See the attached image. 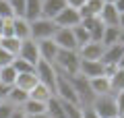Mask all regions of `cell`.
<instances>
[{"instance_id": "1", "label": "cell", "mask_w": 124, "mask_h": 118, "mask_svg": "<svg viewBox=\"0 0 124 118\" xmlns=\"http://www.w3.org/2000/svg\"><path fill=\"white\" fill-rule=\"evenodd\" d=\"M79 64H81V56L77 50H58L54 66L58 73L66 75V77H75L79 75Z\"/></svg>"}, {"instance_id": "2", "label": "cell", "mask_w": 124, "mask_h": 118, "mask_svg": "<svg viewBox=\"0 0 124 118\" xmlns=\"http://www.w3.org/2000/svg\"><path fill=\"white\" fill-rule=\"evenodd\" d=\"M35 75L39 79V83L46 85L50 91H56V79H58V70L52 62H46V60H39L35 64Z\"/></svg>"}, {"instance_id": "3", "label": "cell", "mask_w": 124, "mask_h": 118, "mask_svg": "<svg viewBox=\"0 0 124 118\" xmlns=\"http://www.w3.org/2000/svg\"><path fill=\"white\" fill-rule=\"evenodd\" d=\"M31 39L35 42H44V39H52L54 33H56V23L50 21V19H37V21H31Z\"/></svg>"}, {"instance_id": "4", "label": "cell", "mask_w": 124, "mask_h": 118, "mask_svg": "<svg viewBox=\"0 0 124 118\" xmlns=\"http://www.w3.org/2000/svg\"><path fill=\"white\" fill-rule=\"evenodd\" d=\"M91 108L97 112L99 118H114V116H118V108H116L114 93H108V95H97L95 100H93Z\"/></svg>"}, {"instance_id": "5", "label": "cell", "mask_w": 124, "mask_h": 118, "mask_svg": "<svg viewBox=\"0 0 124 118\" xmlns=\"http://www.w3.org/2000/svg\"><path fill=\"white\" fill-rule=\"evenodd\" d=\"M68 79H70L72 87H75V93H77V97H79L81 106H91L93 100H95V95H93V91H91L89 79H85L83 75H75V77H68Z\"/></svg>"}, {"instance_id": "6", "label": "cell", "mask_w": 124, "mask_h": 118, "mask_svg": "<svg viewBox=\"0 0 124 118\" xmlns=\"http://www.w3.org/2000/svg\"><path fill=\"white\" fill-rule=\"evenodd\" d=\"M17 56L35 66L37 62H39V46H37V42H35V39H31V37H29V39H23Z\"/></svg>"}, {"instance_id": "7", "label": "cell", "mask_w": 124, "mask_h": 118, "mask_svg": "<svg viewBox=\"0 0 124 118\" xmlns=\"http://www.w3.org/2000/svg\"><path fill=\"white\" fill-rule=\"evenodd\" d=\"M54 23H56V27H62V29H72V27L81 25V15H79V10L66 6V8L54 19Z\"/></svg>"}, {"instance_id": "8", "label": "cell", "mask_w": 124, "mask_h": 118, "mask_svg": "<svg viewBox=\"0 0 124 118\" xmlns=\"http://www.w3.org/2000/svg\"><path fill=\"white\" fill-rule=\"evenodd\" d=\"M103 66L101 60H81L79 64V75H83L85 79H97V77H103Z\"/></svg>"}, {"instance_id": "9", "label": "cell", "mask_w": 124, "mask_h": 118, "mask_svg": "<svg viewBox=\"0 0 124 118\" xmlns=\"http://www.w3.org/2000/svg\"><path fill=\"white\" fill-rule=\"evenodd\" d=\"M52 39H54V44H56L60 50H79L77 48V42H75L72 29H62V27H58Z\"/></svg>"}, {"instance_id": "10", "label": "cell", "mask_w": 124, "mask_h": 118, "mask_svg": "<svg viewBox=\"0 0 124 118\" xmlns=\"http://www.w3.org/2000/svg\"><path fill=\"white\" fill-rule=\"evenodd\" d=\"M103 50H106V46H103L101 42H89L83 48H79L77 52H79L81 60H101Z\"/></svg>"}, {"instance_id": "11", "label": "cell", "mask_w": 124, "mask_h": 118, "mask_svg": "<svg viewBox=\"0 0 124 118\" xmlns=\"http://www.w3.org/2000/svg\"><path fill=\"white\" fill-rule=\"evenodd\" d=\"M66 8V2L64 0H41V19H54Z\"/></svg>"}, {"instance_id": "12", "label": "cell", "mask_w": 124, "mask_h": 118, "mask_svg": "<svg viewBox=\"0 0 124 118\" xmlns=\"http://www.w3.org/2000/svg\"><path fill=\"white\" fill-rule=\"evenodd\" d=\"M81 25L87 29V33H89V37H91V42H101V35H103V29H106V25H103V23L99 21L97 17L83 19V21H81Z\"/></svg>"}, {"instance_id": "13", "label": "cell", "mask_w": 124, "mask_h": 118, "mask_svg": "<svg viewBox=\"0 0 124 118\" xmlns=\"http://www.w3.org/2000/svg\"><path fill=\"white\" fill-rule=\"evenodd\" d=\"M39 46V60H46V62H52L56 60V54H58V46L54 44V39H44V42H37Z\"/></svg>"}, {"instance_id": "14", "label": "cell", "mask_w": 124, "mask_h": 118, "mask_svg": "<svg viewBox=\"0 0 124 118\" xmlns=\"http://www.w3.org/2000/svg\"><path fill=\"white\" fill-rule=\"evenodd\" d=\"M122 54H124V46H122V44L108 46V48L103 50L101 62H103V64H114V66H118V62H120V58H122Z\"/></svg>"}, {"instance_id": "15", "label": "cell", "mask_w": 124, "mask_h": 118, "mask_svg": "<svg viewBox=\"0 0 124 118\" xmlns=\"http://www.w3.org/2000/svg\"><path fill=\"white\" fill-rule=\"evenodd\" d=\"M103 8V0H85V4L79 8L81 15V21L83 19H91V17H97Z\"/></svg>"}, {"instance_id": "16", "label": "cell", "mask_w": 124, "mask_h": 118, "mask_svg": "<svg viewBox=\"0 0 124 118\" xmlns=\"http://www.w3.org/2000/svg\"><path fill=\"white\" fill-rule=\"evenodd\" d=\"M118 17H120V15H118V10H116L114 4H103L101 13L97 15V19L106 27H118Z\"/></svg>"}, {"instance_id": "17", "label": "cell", "mask_w": 124, "mask_h": 118, "mask_svg": "<svg viewBox=\"0 0 124 118\" xmlns=\"http://www.w3.org/2000/svg\"><path fill=\"white\" fill-rule=\"evenodd\" d=\"M13 31H15V37L17 39H29L31 37V27H29V21L23 17H13Z\"/></svg>"}, {"instance_id": "18", "label": "cell", "mask_w": 124, "mask_h": 118, "mask_svg": "<svg viewBox=\"0 0 124 118\" xmlns=\"http://www.w3.org/2000/svg\"><path fill=\"white\" fill-rule=\"evenodd\" d=\"M37 83H39V79H37V75H35V73H23V75H17L15 87H19V89H23V91L29 93Z\"/></svg>"}, {"instance_id": "19", "label": "cell", "mask_w": 124, "mask_h": 118, "mask_svg": "<svg viewBox=\"0 0 124 118\" xmlns=\"http://www.w3.org/2000/svg\"><path fill=\"white\" fill-rule=\"evenodd\" d=\"M89 85H91V91L93 95H108L112 93V87H110V79L108 77H97V79H89Z\"/></svg>"}, {"instance_id": "20", "label": "cell", "mask_w": 124, "mask_h": 118, "mask_svg": "<svg viewBox=\"0 0 124 118\" xmlns=\"http://www.w3.org/2000/svg\"><path fill=\"white\" fill-rule=\"evenodd\" d=\"M23 19H27L29 23L41 19V0H27V2H25V13H23Z\"/></svg>"}, {"instance_id": "21", "label": "cell", "mask_w": 124, "mask_h": 118, "mask_svg": "<svg viewBox=\"0 0 124 118\" xmlns=\"http://www.w3.org/2000/svg\"><path fill=\"white\" fill-rule=\"evenodd\" d=\"M27 100H29V93H27V91H23V89H19V87H15V85H13L4 101H8V104H10V106H15V108H21V106L25 104Z\"/></svg>"}, {"instance_id": "22", "label": "cell", "mask_w": 124, "mask_h": 118, "mask_svg": "<svg viewBox=\"0 0 124 118\" xmlns=\"http://www.w3.org/2000/svg\"><path fill=\"white\" fill-rule=\"evenodd\" d=\"M52 97H54V93L50 91L46 85H41V83H37L35 87L29 91V100H35V101H44V104H48Z\"/></svg>"}, {"instance_id": "23", "label": "cell", "mask_w": 124, "mask_h": 118, "mask_svg": "<svg viewBox=\"0 0 124 118\" xmlns=\"http://www.w3.org/2000/svg\"><path fill=\"white\" fill-rule=\"evenodd\" d=\"M46 108H48V104H44V101H35V100H27L25 104L21 106V110H23V114H25V116L46 114Z\"/></svg>"}, {"instance_id": "24", "label": "cell", "mask_w": 124, "mask_h": 118, "mask_svg": "<svg viewBox=\"0 0 124 118\" xmlns=\"http://www.w3.org/2000/svg\"><path fill=\"white\" fill-rule=\"evenodd\" d=\"M46 114H48V118H66V114H64V108H62V101L58 100L56 95H54L52 100L48 101Z\"/></svg>"}, {"instance_id": "25", "label": "cell", "mask_w": 124, "mask_h": 118, "mask_svg": "<svg viewBox=\"0 0 124 118\" xmlns=\"http://www.w3.org/2000/svg\"><path fill=\"white\" fill-rule=\"evenodd\" d=\"M101 44L106 48L114 46V44H120V27H106L103 35H101Z\"/></svg>"}, {"instance_id": "26", "label": "cell", "mask_w": 124, "mask_h": 118, "mask_svg": "<svg viewBox=\"0 0 124 118\" xmlns=\"http://www.w3.org/2000/svg\"><path fill=\"white\" fill-rule=\"evenodd\" d=\"M0 48L6 50L13 56H17L19 48H21V39H17V37H0Z\"/></svg>"}, {"instance_id": "27", "label": "cell", "mask_w": 124, "mask_h": 118, "mask_svg": "<svg viewBox=\"0 0 124 118\" xmlns=\"http://www.w3.org/2000/svg\"><path fill=\"white\" fill-rule=\"evenodd\" d=\"M15 81H17V70L10 66H4V68H0V83L6 85V87H13Z\"/></svg>"}, {"instance_id": "28", "label": "cell", "mask_w": 124, "mask_h": 118, "mask_svg": "<svg viewBox=\"0 0 124 118\" xmlns=\"http://www.w3.org/2000/svg\"><path fill=\"white\" fill-rule=\"evenodd\" d=\"M110 87L112 93L124 91V68H116V73L110 77Z\"/></svg>"}, {"instance_id": "29", "label": "cell", "mask_w": 124, "mask_h": 118, "mask_svg": "<svg viewBox=\"0 0 124 118\" xmlns=\"http://www.w3.org/2000/svg\"><path fill=\"white\" fill-rule=\"evenodd\" d=\"M72 33H75V42H77V48H83L85 44H89V42H91V37H89L87 29H85L83 25H77V27H72Z\"/></svg>"}, {"instance_id": "30", "label": "cell", "mask_w": 124, "mask_h": 118, "mask_svg": "<svg viewBox=\"0 0 124 118\" xmlns=\"http://www.w3.org/2000/svg\"><path fill=\"white\" fill-rule=\"evenodd\" d=\"M13 68L17 70V75H23V73H35V66L29 64L27 60H23V58H15L13 60Z\"/></svg>"}, {"instance_id": "31", "label": "cell", "mask_w": 124, "mask_h": 118, "mask_svg": "<svg viewBox=\"0 0 124 118\" xmlns=\"http://www.w3.org/2000/svg\"><path fill=\"white\" fill-rule=\"evenodd\" d=\"M15 13L13 8H10L8 0H0V19H4V21H8V19H13Z\"/></svg>"}, {"instance_id": "32", "label": "cell", "mask_w": 124, "mask_h": 118, "mask_svg": "<svg viewBox=\"0 0 124 118\" xmlns=\"http://www.w3.org/2000/svg\"><path fill=\"white\" fill-rule=\"evenodd\" d=\"M25 2L27 0H8L10 8H13L15 17H23V13H25Z\"/></svg>"}, {"instance_id": "33", "label": "cell", "mask_w": 124, "mask_h": 118, "mask_svg": "<svg viewBox=\"0 0 124 118\" xmlns=\"http://www.w3.org/2000/svg\"><path fill=\"white\" fill-rule=\"evenodd\" d=\"M15 58H17V56H13V54H8L6 50L0 48V68H4V66H10Z\"/></svg>"}, {"instance_id": "34", "label": "cell", "mask_w": 124, "mask_h": 118, "mask_svg": "<svg viewBox=\"0 0 124 118\" xmlns=\"http://www.w3.org/2000/svg\"><path fill=\"white\" fill-rule=\"evenodd\" d=\"M15 110H17V108L10 106L8 101H0V118H10Z\"/></svg>"}, {"instance_id": "35", "label": "cell", "mask_w": 124, "mask_h": 118, "mask_svg": "<svg viewBox=\"0 0 124 118\" xmlns=\"http://www.w3.org/2000/svg\"><path fill=\"white\" fill-rule=\"evenodd\" d=\"M114 100H116V108H118V116H124V91L114 93Z\"/></svg>"}, {"instance_id": "36", "label": "cell", "mask_w": 124, "mask_h": 118, "mask_svg": "<svg viewBox=\"0 0 124 118\" xmlns=\"http://www.w3.org/2000/svg\"><path fill=\"white\" fill-rule=\"evenodd\" d=\"M81 118H99L91 106H81Z\"/></svg>"}, {"instance_id": "37", "label": "cell", "mask_w": 124, "mask_h": 118, "mask_svg": "<svg viewBox=\"0 0 124 118\" xmlns=\"http://www.w3.org/2000/svg\"><path fill=\"white\" fill-rule=\"evenodd\" d=\"M64 2H66L68 8H75V10H79L81 6L85 4V0H64Z\"/></svg>"}, {"instance_id": "38", "label": "cell", "mask_w": 124, "mask_h": 118, "mask_svg": "<svg viewBox=\"0 0 124 118\" xmlns=\"http://www.w3.org/2000/svg\"><path fill=\"white\" fill-rule=\"evenodd\" d=\"M8 91H10V87H6V85H2V83H0V101H4V100H6Z\"/></svg>"}, {"instance_id": "39", "label": "cell", "mask_w": 124, "mask_h": 118, "mask_svg": "<svg viewBox=\"0 0 124 118\" xmlns=\"http://www.w3.org/2000/svg\"><path fill=\"white\" fill-rule=\"evenodd\" d=\"M116 10H118V15H122L124 13V0H116Z\"/></svg>"}, {"instance_id": "40", "label": "cell", "mask_w": 124, "mask_h": 118, "mask_svg": "<svg viewBox=\"0 0 124 118\" xmlns=\"http://www.w3.org/2000/svg\"><path fill=\"white\" fill-rule=\"evenodd\" d=\"M10 118H25V114H23V110H21V108H17V110L13 112V116H10Z\"/></svg>"}, {"instance_id": "41", "label": "cell", "mask_w": 124, "mask_h": 118, "mask_svg": "<svg viewBox=\"0 0 124 118\" xmlns=\"http://www.w3.org/2000/svg\"><path fill=\"white\" fill-rule=\"evenodd\" d=\"M118 27H120V29H124V13L118 17Z\"/></svg>"}, {"instance_id": "42", "label": "cell", "mask_w": 124, "mask_h": 118, "mask_svg": "<svg viewBox=\"0 0 124 118\" xmlns=\"http://www.w3.org/2000/svg\"><path fill=\"white\" fill-rule=\"evenodd\" d=\"M25 118H48V114H35V116H25Z\"/></svg>"}, {"instance_id": "43", "label": "cell", "mask_w": 124, "mask_h": 118, "mask_svg": "<svg viewBox=\"0 0 124 118\" xmlns=\"http://www.w3.org/2000/svg\"><path fill=\"white\" fill-rule=\"evenodd\" d=\"M120 44L124 46V29H120Z\"/></svg>"}, {"instance_id": "44", "label": "cell", "mask_w": 124, "mask_h": 118, "mask_svg": "<svg viewBox=\"0 0 124 118\" xmlns=\"http://www.w3.org/2000/svg\"><path fill=\"white\" fill-rule=\"evenodd\" d=\"M118 68H124V54H122V58H120V62H118Z\"/></svg>"}, {"instance_id": "45", "label": "cell", "mask_w": 124, "mask_h": 118, "mask_svg": "<svg viewBox=\"0 0 124 118\" xmlns=\"http://www.w3.org/2000/svg\"><path fill=\"white\" fill-rule=\"evenodd\" d=\"M103 4H116V0H103Z\"/></svg>"}, {"instance_id": "46", "label": "cell", "mask_w": 124, "mask_h": 118, "mask_svg": "<svg viewBox=\"0 0 124 118\" xmlns=\"http://www.w3.org/2000/svg\"><path fill=\"white\" fill-rule=\"evenodd\" d=\"M2 27H4V19H0V31H2Z\"/></svg>"}, {"instance_id": "47", "label": "cell", "mask_w": 124, "mask_h": 118, "mask_svg": "<svg viewBox=\"0 0 124 118\" xmlns=\"http://www.w3.org/2000/svg\"><path fill=\"white\" fill-rule=\"evenodd\" d=\"M114 118H120V116H114Z\"/></svg>"}, {"instance_id": "48", "label": "cell", "mask_w": 124, "mask_h": 118, "mask_svg": "<svg viewBox=\"0 0 124 118\" xmlns=\"http://www.w3.org/2000/svg\"><path fill=\"white\" fill-rule=\"evenodd\" d=\"M120 118H124V116H120Z\"/></svg>"}]
</instances>
